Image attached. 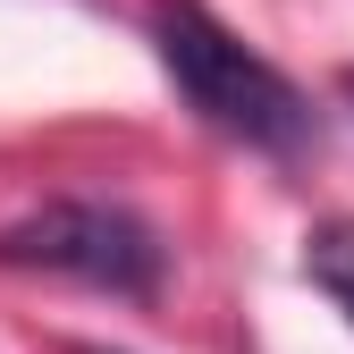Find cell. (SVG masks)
I'll return each mask as SVG.
<instances>
[{
  "instance_id": "5b68a950",
  "label": "cell",
  "mask_w": 354,
  "mask_h": 354,
  "mask_svg": "<svg viewBox=\"0 0 354 354\" xmlns=\"http://www.w3.org/2000/svg\"><path fill=\"white\" fill-rule=\"evenodd\" d=\"M346 102H354V68H346Z\"/></svg>"
},
{
  "instance_id": "3957f363",
  "label": "cell",
  "mask_w": 354,
  "mask_h": 354,
  "mask_svg": "<svg viewBox=\"0 0 354 354\" xmlns=\"http://www.w3.org/2000/svg\"><path fill=\"white\" fill-rule=\"evenodd\" d=\"M304 279H313L346 313V329H354V219H321V228L304 236Z\"/></svg>"
},
{
  "instance_id": "6da1fadb",
  "label": "cell",
  "mask_w": 354,
  "mask_h": 354,
  "mask_svg": "<svg viewBox=\"0 0 354 354\" xmlns=\"http://www.w3.org/2000/svg\"><path fill=\"white\" fill-rule=\"evenodd\" d=\"M152 51H160V68L177 84V102H186L211 136H228L245 152H270V160L313 152V136H321L313 93H304L279 59H261L236 26H219L203 0H160L152 9Z\"/></svg>"
},
{
  "instance_id": "277c9868",
  "label": "cell",
  "mask_w": 354,
  "mask_h": 354,
  "mask_svg": "<svg viewBox=\"0 0 354 354\" xmlns=\"http://www.w3.org/2000/svg\"><path fill=\"white\" fill-rule=\"evenodd\" d=\"M76 354H110V346H76Z\"/></svg>"
},
{
  "instance_id": "7a4b0ae2",
  "label": "cell",
  "mask_w": 354,
  "mask_h": 354,
  "mask_svg": "<svg viewBox=\"0 0 354 354\" xmlns=\"http://www.w3.org/2000/svg\"><path fill=\"white\" fill-rule=\"evenodd\" d=\"M0 270H34V279H68V287L144 304L169 279V245L144 211L68 194V203H42V211L0 228Z\"/></svg>"
}]
</instances>
